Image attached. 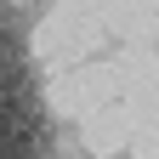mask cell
I'll use <instances>...</instances> for the list:
<instances>
[{
    "label": "cell",
    "mask_w": 159,
    "mask_h": 159,
    "mask_svg": "<svg viewBox=\"0 0 159 159\" xmlns=\"http://www.w3.org/2000/svg\"><path fill=\"white\" fill-rule=\"evenodd\" d=\"M34 148H40V97L17 57V63H0V159H34Z\"/></svg>",
    "instance_id": "1"
},
{
    "label": "cell",
    "mask_w": 159,
    "mask_h": 159,
    "mask_svg": "<svg viewBox=\"0 0 159 159\" xmlns=\"http://www.w3.org/2000/svg\"><path fill=\"white\" fill-rule=\"evenodd\" d=\"M23 57V40H17V17L0 6V63H17Z\"/></svg>",
    "instance_id": "2"
}]
</instances>
